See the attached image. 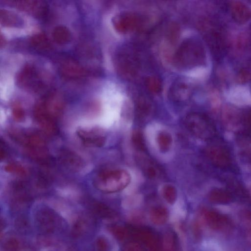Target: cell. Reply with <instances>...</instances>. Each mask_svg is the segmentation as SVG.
Listing matches in <instances>:
<instances>
[{
  "mask_svg": "<svg viewBox=\"0 0 251 251\" xmlns=\"http://www.w3.org/2000/svg\"><path fill=\"white\" fill-rule=\"evenodd\" d=\"M12 114L15 120L20 121L24 117V111L23 108L18 104H15L12 107Z\"/></svg>",
  "mask_w": 251,
  "mask_h": 251,
  "instance_id": "obj_26",
  "label": "cell"
},
{
  "mask_svg": "<svg viewBox=\"0 0 251 251\" xmlns=\"http://www.w3.org/2000/svg\"><path fill=\"white\" fill-rule=\"evenodd\" d=\"M131 143L136 150L142 152L147 151V146L144 135L139 130L133 131L131 137Z\"/></svg>",
  "mask_w": 251,
  "mask_h": 251,
  "instance_id": "obj_19",
  "label": "cell"
},
{
  "mask_svg": "<svg viewBox=\"0 0 251 251\" xmlns=\"http://www.w3.org/2000/svg\"><path fill=\"white\" fill-rule=\"evenodd\" d=\"M148 89L154 93L158 92L161 88V83L159 78L154 76L148 78L146 81Z\"/></svg>",
  "mask_w": 251,
  "mask_h": 251,
  "instance_id": "obj_24",
  "label": "cell"
},
{
  "mask_svg": "<svg viewBox=\"0 0 251 251\" xmlns=\"http://www.w3.org/2000/svg\"><path fill=\"white\" fill-rule=\"evenodd\" d=\"M18 83L23 87L35 89L41 87L36 70L30 66H26L18 77Z\"/></svg>",
  "mask_w": 251,
  "mask_h": 251,
  "instance_id": "obj_10",
  "label": "cell"
},
{
  "mask_svg": "<svg viewBox=\"0 0 251 251\" xmlns=\"http://www.w3.org/2000/svg\"><path fill=\"white\" fill-rule=\"evenodd\" d=\"M156 141L160 151L166 152L170 150L172 147L173 138L169 132L161 131L157 135Z\"/></svg>",
  "mask_w": 251,
  "mask_h": 251,
  "instance_id": "obj_15",
  "label": "cell"
},
{
  "mask_svg": "<svg viewBox=\"0 0 251 251\" xmlns=\"http://www.w3.org/2000/svg\"><path fill=\"white\" fill-rule=\"evenodd\" d=\"M5 170L8 172L19 175L24 176L26 174V169L24 166L15 163H11L7 164L5 166Z\"/></svg>",
  "mask_w": 251,
  "mask_h": 251,
  "instance_id": "obj_23",
  "label": "cell"
},
{
  "mask_svg": "<svg viewBox=\"0 0 251 251\" xmlns=\"http://www.w3.org/2000/svg\"><path fill=\"white\" fill-rule=\"evenodd\" d=\"M162 194L167 201L174 202L176 201L177 192L174 186L171 184H167L162 188Z\"/></svg>",
  "mask_w": 251,
  "mask_h": 251,
  "instance_id": "obj_22",
  "label": "cell"
},
{
  "mask_svg": "<svg viewBox=\"0 0 251 251\" xmlns=\"http://www.w3.org/2000/svg\"><path fill=\"white\" fill-rule=\"evenodd\" d=\"M131 180L130 174L123 169H104L94 176L96 188L104 193H113L125 189Z\"/></svg>",
  "mask_w": 251,
  "mask_h": 251,
  "instance_id": "obj_1",
  "label": "cell"
},
{
  "mask_svg": "<svg viewBox=\"0 0 251 251\" xmlns=\"http://www.w3.org/2000/svg\"><path fill=\"white\" fill-rule=\"evenodd\" d=\"M142 19L136 14L126 13L118 16L114 20L116 28L122 32H132L139 28Z\"/></svg>",
  "mask_w": 251,
  "mask_h": 251,
  "instance_id": "obj_8",
  "label": "cell"
},
{
  "mask_svg": "<svg viewBox=\"0 0 251 251\" xmlns=\"http://www.w3.org/2000/svg\"><path fill=\"white\" fill-rule=\"evenodd\" d=\"M60 71L64 76L72 78L82 77L86 75L85 69L74 60H66L61 66Z\"/></svg>",
  "mask_w": 251,
  "mask_h": 251,
  "instance_id": "obj_13",
  "label": "cell"
},
{
  "mask_svg": "<svg viewBox=\"0 0 251 251\" xmlns=\"http://www.w3.org/2000/svg\"><path fill=\"white\" fill-rule=\"evenodd\" d=\"M184 124L186 129L192 135L201 140L210 141L216 138V129L206 115L197 112L188 114Z\"/></svg>",
  "mask_w": 251,
  "mask_h": 251,
  "instance_id": "obj_2",
  "label": "cell"
},
{
  "mask_svg": "<svg viewBox=\"0 0 251 251\" xmlns=\"http://www.w3.org/2000/svg\"><path fill=\"white\" fill-rule=\"evenodd\" d=\"M204 50L198 42L188 40L183 43L176 54L177 63L183 67H194L203 63Z\"/></svg>",
  "mask_w": 251,
  "mask_h": 251,
  "instance_id": "obj_4",
  "label": "cell"
},
{
  "mask_svg": "<svg viewBox=\"0 0 251 251\" xmlns=\"http://www.w3.org/2000/svg\"><path fill=\"white\" fill-rule=\"evenodd\" d=\"M230 10L232 18L238 24L246 23L251 19V10L241 2L232 4Z\"/></svg>",
  "mask_w": 251,
  "mask_h": 251,
  "instance_id": "obj_11",
  "label": "cell"
},
{
  "mask_svg": "<svg viewBox=\"0 0 251 251\" xmlns=\"http://www.w3.org/2000/svg\"><path fill=\"white\" fill-rule=\"evenodd\" d=\"M208 40L210 47L216 58L221 59L225 51V43L221 33L218 31L212 30L208 34Z\"/></svg>",
  "mask_w": 251,
  "mask_h": 251,
  "instance_id": "obj_12",
  "label": "cell"
},
{
  "mask_svg": "<svg viewBox=\"0 0 251 251\" xmlns=\"http://www.w3.org/2000/svg\"><path fill=\"white\" fill-rule=\"evenodd\" d=\"M77 135L82 143L86 146L101 147L106 141L105 132L99 128H80Z\"/></svg>",
  "mask_w": 251,
  "mask_h": 251,
  "instance_id": "obj_6",
  "label": "cell"
},
{
  "mask_svg": "<svg viewBox=\"0 0 251 251\" xmlns=\"http://www.w3.org/2000/svg\"><path fill=\"white\" fill-rule=\"evenodd\" d=\"M142 168L143 173L149 178L154 179L157 177L158 173L157 167L150 160H146L143 161Z\"/></svg>",
  "mask_w": 251,
  "mask_h": 251,
  "instance_id": "obj_21",
  "label": "cell"
},
{
  "mask_svg": "<svg viewBox=\"0 0 251 251\" xmlns=\"http://www.w3.org/2000/svg\"><path fill=\"white\" fill-rule=\"evenodd\" d=\"M52 35L55 42L60 44L68 43L72 39L70 31L64 26L56 27L53 30Z\"/></svg>",
  "mask_w": 251,
  "mask_h": 251,
  "instance_id": "obj_14",
  "label": "cell"
},
{
  "mask_svg": "<svg viewBox=\"0 0 251 251\" xmlns=\"http://www.w3.org/2000/svg\"><path fill=\"white\" fill-rule=\"evenodd\" d=\"M204 149V154L214 166L225 171H235L234 162L228 148L220 140L214 141Z\"/></svg>",
  "mask_w": 251,
  "mask_h": 251,
  "instance_id": "obj_3",
  "label": "cell"
},
{
  "mask_svg": "<svg viewBox=\"0 0 251 251\" xmlns=\"http://www.w3.org/2000/svg\"><path fill=\"white\" fill-rule=\"evenodd\" d=\"M152 111L151 103L146 100H139L136 106V115L139 120L144 121L149 118Z\"/></svg>",
  "mask_w": 251,
  "mask_h": 251,
  "instance_id": "obj_18",
  "label": "cell"
},
{
  "mask_svg": "<svg viewBox=\"0 0 251 251\" xmlns=\"http://www.w3.org/2000/svg\"><path fill=\"white\" fill-rule=\"evenodd\" d=\"M33 114L35 120L46 133L51 135L57 132L55 119L49 112L43 100L36 104Z\"/></svg>",
  "mask_w": 251,
  "mask_h": 251,
  "instance_id": "obj_5",
  "label": "cell"
},
{
  "mask_svg": "<svg viewBox=\"0 0 251 251\" xmlns=\"http://www.w3.org/2000/svg\"><path fill=\"white\" fill-rule=\"evenodd\" d=\"M31 44L35 49L41 51H46L50 48L48 39L43 34L33 36L31 39Z\"/></svg>",
  "mask_w": 251,
  "mask_h": 251,
  "instance_id": "obj_17",
  "label": "cell"
},
{
  "mask_svg": "<svg viewBox=\"0 0 251 251\" xmlns=\"http://www.w3.org/2000/svg\"><path fill=\"white\" fill-rule=\"evenodd\" d=\"M54 212L49 208H40L36 213L35 222L39 230L44 233L53 231L56 223Z\"/></svg>",
  "mask_w": 251,
  "mask_h": 251,
  "instance_id": "obj_7",
  "label": "cell"
},
{
  "mask_svg": "<svg viewBox=\"0 0 251 251\" xmlns=\"http://www.w3.org/2000/svg\"><path fill=\"white\" fill-rule=\"evenodd\" d=\"M58 159L64 167L71 171H78L84 166V162L82 158L67 149L63 148L59 151Z\"/></svg>",
  "mask_w": 251,
  "mask_h": 251,
  "instance_id": "obj_9",
  "label": "cell"
},
{
  "mask_svg": "<svg viewBox=\"0 0 251 251\" xmlns=\"http://www.w3.org/2000/svg\"><path fill=\"white\" fill-rule=\"evenodd\" d=\"M243 123L251 131V109L249 110L243 117Z\"/></svg>",
  "mask_w": 251,
  "mask_h": 251,
  "instance_id": "obj_27",
  "label": "cell"
},
{
  "mask_svg": "<svg viewBox=\"0 0 251 251\" xmlns=\"http://www.w3.org/2000/svg\"><path fill=\"white\" fill-rule=\"evenodd\" d=\"M210 199L218 202H227L230 201L231 196L227 190L221 188H215L209 194Z\"/></svg>",
  "mask_w": 251,
  "mask_h": 251,
  "instance_id": "obj_20",
  "label": "cell"
},
{
  "mask_svg": "<svg viewBox=\"0 0 251 251\" xmlns=\"http://www.w3.org/2000/svg\"><path fill=\"white\" fill-rule=\"evenodd\" d=\"M3 247L6 251H17L19 243L15 239L9 238L4 242Z\"/></svg>",
  "mask_w": 251,
  "mask_h": 251,
  "instance_id": "obj_25",
  "label": "cell"
},
{
  "mask_svg": "<svg viewBox=\"0 0 251 251\" xmlns=\"http://www.w3.org/2000/svg\"><path fill=\"white\" fill-rule=\"evenodd\" d=\"M0 20L1 23L7 26H18L23 24L22 20L18 16L5 10H1Z\"/></svg>",
  "mask_w": 251,
  "mask_h": 251,
  "instance_id": "obj_16",
  "label": "cell"
}]
</instances>
